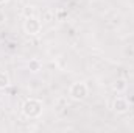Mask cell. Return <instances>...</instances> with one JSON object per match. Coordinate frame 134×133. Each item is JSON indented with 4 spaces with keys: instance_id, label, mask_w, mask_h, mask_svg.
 I'll list each match as a JSON object with an SVG mask.
<instances>
[{
    "instance_id": "cell-1",
    "label": "cell",
    "mask_w": 134,
    "mask_h": 133,
    "mask_svg": "<svg viewBox=\"0 0 134 133\" xmlns=\"http://www.w3.org/2000/svg\"><path fill=\"white\" fill-rule=\"evenodd\" d=\"M0 2H3V0H0Z\"/></svg>"
}]
</instances>
